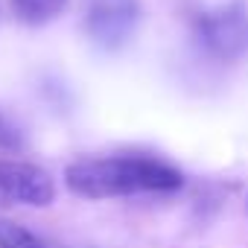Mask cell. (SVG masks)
<instances>
[{
    "instance_id": "1",
    "label": "cell",
    "mask_w": 248,
    "mask_h": 248,
    "mask_svg": "<svg viewBox=\"0 0 248 248\" xmlns=\"http://www.w3.org/2000/svg\"><path fill=\"white\" fill-rule=\"evenodd\" d=\"M64 184L82 199H117L140 193H172L184 184V178L175 167L149 155H111L73 161L64 172Z\"/></svg>"
},
{
    "instance_id": "5",
    "label": "cell",
    "mask_w": 248,
    "mask_h": 248,
    "mask_svg": "<svg viewBox=\"0 0 248 248\" xmlns=\"http://www.w3.org/2000/svg\"><path fill=\"white\" fill-rule=\"evenodd\" d=\"M9 3H12L15 18L30 27L50 24L53 18H59L67 9V0H9Z\"/></svg>"
},
{
    "instance_id": "2",
    "label": "cell",
    "mask_w": 248,
    "mask_h": 248,
    "mask_svg": "<svg viewBox=\"0 0 248 248\" xmlns=\"http://www.w3.org/2000/svg\"><path fill=\"white\" fill-rule=\"evenodd\" d=\"M199 47L219 62H239L248 56V6L233 0L199 12L193 24Z\"/></svg>"
},
{
    "instance_id": "7",
    "label": "cell",
    "mask_w": 248,
    "mask_h": 248,
    "mask_svg": "<svg viewBox=\"0 0 248 248\" xmlns=\"http://www.w3.org/2000/svg\"><path fill=\"white\" fill-rule=\"evenodd\" d=\"M0 149H3V152L24 149V132L15 126V120L9 114H3V111H0Z\"/></svg>"
},
{
    "instance_id": "3",
    "label": "cell",
    "mask_w": 248,
    "mask_h": 248,
    "mask_svg": "<svg viewBox=\"0 0 248 248\" xmlns=\"http://www.w3.org/2000/svg\"><path fill=\"white\" fill-rule=\"evenodd\" d=\"M140 0H91L85 30L99 50H120L132 41L140 24Z\"/></svg>"
},
{
    "instance_id": "4",
    "label": "cell",
    "mask_w": 248,
    "mask_h": 248,
    "mask_svg": "<svg viewBox=\"0 0 248 248\" xmlns=\"http://www.w3.org/2000/svg\"><path fill=\"white\" fill-rule=\"evenodd\" d=\"M56 196V184L47 170L30 161H9L0 158V207H47Z\"/></svg>"
},
{
    "instance_id": "6",
    "label": "cell",
    "mask_w": 248,
    "mask_h": 248,
    "mask_svg": "<svg viewBox=\"0 0 248 248\" xmlns=\"http://www.w3.org/2000/svg\"><path fill=\"white\" fill-rule=\"evenodd\" d=\"M0 248H50V245L24 225L0 216Z\"/></svg>"
}]
</instances>
